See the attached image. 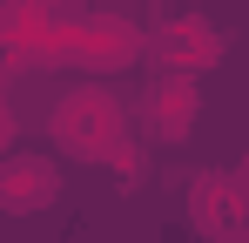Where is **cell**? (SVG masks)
<instances>
[{"label": "cell", "instance_id": "obj_1", "mask_svg": "<svg viewBox=\"0 0 249 243\" xmlns=\"http://www.w3.org/2000/svg\"><path fill=\"white\" fill-rule=\"evenodd\" d=\"M54 142H61V149H68V156H88V162H101V156H115V149H122V101H115V95H108V88H68V95H61V101H54Z\"/></svg>", "mask_w": 249, "mask_h": 243}, {"label": "cell", "instance_id": "obj_2", "mask_svg": "<svg viewBox=\"0 0 249 243\" xmlns=\"http://www.w3.org/2000/svg\"><path fill=\"white\" fill-rule=\"evenodd\" d=\"M61 196V169L47 156H0V209L7 216H34Z\"/></svg>", "mask_w": 249, "mask_h": 243}, {"label": "cell", "instance_id": "obj_3", "mask_svg": "<svg viewBox=\"0 0 249 243\" xmlns=\"http://www.w3.org/2000/svg\"><path fill=\"white\" fill-rule=\"evenodd\" d=\"M215 54H222V27L202 20V14H175L168 34L155 40V61H162L168 75H196V68H209Z\"/></svg>", "mask_w": 249, "mask_h": 243}, {"label": "cell", "instance_id": "obj_4", "mask_svg": "<svg viewBox=\"0 0 249 243\" xmlns=\"http://www.w3.org/2000/svg\"><path fill=\"white\" fill-rule=\"evenodd\" d=\"M135 27H122V20H88V27H74V34L61 40V61H74V68H128L135 61Z\"/></svg>", "mask_w": 249, "mask_h": 243}, {"label": "cell", "instance_id": "obj_5", "mask_svg": "<svg viewBox=\"0 0 249 243\" xmlns=\"http://www.w3.org/2000/svg\"><path fill=\"white\" fill-rule=\"evenodd\" d=\"M196 115H202V88H196V75H168L148 88V128L162 135V142H182L189 128H196Z\"/></svg>", "mask_w": 249, "mask_h": 243}, {"label": "cell", "instance_id": "obj_6", "mask_svg": "<svg viewBox=\"0 0 249 243\" xmlns=\"http://www.w3.org/2000/svg\"><path fill=\"white\" fill-rule=\"evenodd\" d=\"M189 216L202 223L209 237H236V223H243V176H222V169L196 176V189H189Z\"/></svg>", "mask_w": 249, "mask_h": 243}, {"label": "cell", "instance_id": "obj_7", "mask_svg": "<svg viewBox=\"0 0 249 243\" xmlns=\"http://www.w3.org/2000/svg\"><path fill=\"white\" fill-rule=\"evenodd\" d=\"M14 149V115H7V101H0V156Z\"/></svg>", "mask_w": 249, "mask_h": 243}]
</instances>
